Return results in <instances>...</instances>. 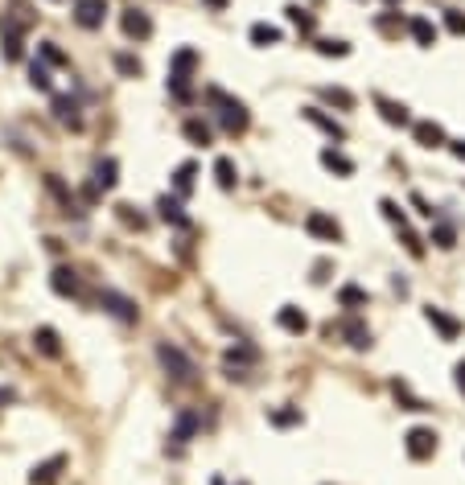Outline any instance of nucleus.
<instances>
[{"label": "nucleus", "instance_id": "7c9ffc66", "mask_svg": "<svg viewBox=\"0 0 465 485\" xmlns=\"http://www.w3.org/2000/svg\"><path fill=\"white\" fill-rule=\"evenodd\" d=\"M392 391H395V399L404 403V412H428V403H424V399H416V395H412V387H408L404 379H395Z\"/></svg>", "mask_w": 465, "mask_h": 485}, {"label": "nucleus", "instance_id": "5701e85b", "mask_svg": "<svg viewBox=\"0 0 465 485\" xmlns=\"http://www.w3.org/2000/svg\"><path fill=\"white\" fill-rule=\"evenodd\" d=\"M408 33H412V37H416V46H424V49H433V46H437V37H441V33H437V25L428 21V17H416V21L408 25Z\"/></svg>", "mask_w": 465, "mask_h": 485}, {"label": "nucleus", "instance_id": "37998d69", "mask_svg": "<svg viewBox=\"0 0 465 485\" xmlns=\"http://www.w3.org/2000/svg\"><path fill=\"white\" fill-rule=\"evenodd\" d=\"M29 82H33L37 91H49V70H46V62H33V66H29Z\"/></svg>", "mask_w": 465, "mask_h": 485}, {"label": "nucleus", "instance_id": "f704fd0d", "mask_svg": "<svg viewBox=\"0 0 465 485\" xmlns=\"http://www.w3.org/2000/svg\"><path fill=\"white\" fill-rule=\"evenodd\" d=\"M321 99H325V103H334V107H342V111L354 107V95H350L346 87H321Z\"/></svg>", "mask_w": 465, "mask_h": 485}, {"label": "nucleus", "instance_id": "a211bd4d", "mask_svg": "<svg viewBox=\"0 0 465 485\" xmlns=\"http://www.w3.org/2000/svg\"><path fill=\"white\" fill-rule=\"evenodd\" d=\"M62 469H66V457L58 453V457H49V461H42V465H37V469L29 473V481H33V485H54Z\"/></svg>", "mask_w": 465, "mask_h": 485}, {"label": "nucleus", "instance_id": "aec40b11", "mask_svg": "<svg viewBox=\"0 0 465 485\" xmlns=\"http://www.w3.org/2000/svg\"><path fill=\"white\" fill-rule=\"evenodd\" d=\"M321 165L330 173H338V177H350V173H354V161H350L346 152H338V148H321Z\"/></svg>", "mask_w": 465, "mask_h": 485}, {"label": "nucleus", "instance_id": "09e8293b", "mask_svg": "<svg viewBox=\"0 0 465 485\" xmlns=\"http://www.w3.org/2000/svg\"><path fill=\"white\" fill-rule=\"evenodd\" d=\"M412 206H416V214H424V219H433V206H428V202H424L420 194H412Z\"/></svg>", "mask_w": 465, "mask_h": 485}, {"label": "nucleus", "instance_id": "b1692460", "mask_svg": "<svg viewBox=\"0 0 465 485\" xmlns=\"http://www.w3.org/2000/svg\"><path fill=\"white\" fill-rule=\"evenodd\" d=\"M33 345H37L46 358H62V341H58V329H49V325H42V329L33 333Z\"/></svg>", "mask_w": 465, "mask_h": 485}, {"label": "nucleus", "instance_id": "2f4dec72", "mask_svg": "<svg viewBox=\"0 0 465 485\" xmlns=\"http://www.w3.org/2000/svg\"><path fill=\"white\" fill-rule=\"evenodd\" d=\"M157 214L165 222H173V226H186V222H190L181 214V202H177V197H157Z\"/></svg>", "mask_w": 465, "mask_h": 485}, {"label": "nucleus", "instance_id": "72a5a7b5", "mask_svg": "<svg viewBox=\"0 0 465 485\" xmlns=\"http://www.w3.org/2000/svg\"><path fill=\"white\" fill-rule=\"evenodd\" d=\"M46 190H49V194H54V197H58V206H62V210L71 214V210H74V194H71V190H66V185H62V181H58V177H54V173H49V177H46Z\"/></svg>", "mask_w": 465, "mask_h": 485}, {"label": "nucleus", "instance_id": "f3484780", "mask_svg": "<svg viewBox=\"0 0 465 485\" xmlns=\"http://www.w3.org/2000/svg\"><path fill=\"white\" fill-rule=\"evenodd\" d=\"M305 120L313 123V128H321L325 136H334V140H346V128H342L338 120H334V116H325L321 107H305Z\"/></svg>", "mask_w": 465, "mask_h": 485}, {"label": "nucleus", "instance_id": "a18cd8bd", "mask_svg": "<svg viewBox=\"0 0 465 485\" xmlns=\"http://www.w3.org/2000/svg\"><path fill=\"white\" fill-rule=\"evenodd\" d=\"M445 29H449V33H457V37H465V13L445 8Z\"/></svg>", "mask_w": 465, "mask_h": 485}, {"label": "nucleus", "instance_id": "9b49d317", "mask_svg": "<svg viewBox=\"0 0 465 485\" xmlns=\"http://www.w3.org/2000/svg\"><path fill=\"white\" fill-rule=\"evenodd\" d=\"M107 17V0H74V21L83 29H99Z\"/></svg>", "mask_w": 465, "mask_h": 485}, {"label": "nucleus", "instance_id": "ea45409f", "mask_svg": "<svg viewBox=\"0 0 465 485\" xmlns=\"http://www.w3.org/2000/svg\"><path fill=\"white\" fill-rule=\"evenodd\" d=\"M4 58H8V62H17V58H21V33H17V29H4Z\"/></svg>", "mask_w": 465, "mask_h": 485}, {"label": "nucleus", "instance_id": "603ef678", "mask_svg": "<svg viewBox=\"0 0 465 485\" xmlns=\"http://www.w3.org/2000/svg\"><path fill=\"white\" fill-rule=\"evenodd\" d=\"M206 4H210V8H222V4H227V0H206Z\"/></svg>", "mask_w": 465, "mask_h": 485}, {"label": "nucleus", "instance_id": "79ce46f5", "mask_svg": "<svg viewBox=\"0 0 465 485\" xmlns=\"http://www.w3.org/2000/svg\"><path fill=\"white\" fill-rule=\"evenodd\" d=\"M42 62H49V66H71V58L54 46V42H46V46H42Z\"/></svg>", "mask_w": 465, "mask_h": 485}, {"label": "nucleus", "instance_id": "4468645a", "mask_svg": "<svg viewBox=\"0 0 465 485\" xmlns=\"http://www.w3.org/2000/svg\"><path fill=\"white\" fill-rule=\"evenodd\" d=\"M120 181V165H116V156H99L95 169H91V185L95 190H111Z\"/></svg>", "mask_w": 465, "mask_h": 485}, {"label": "nucleus", "instance_id": "9d476101", "mask_svg": "<svg viewBox=\"0 0 465 485\" xmlns=\"http://www.w3.org/2000/svg\"><path fill=\"white\" fill-rule=\"evenodd\" d=\"M424 321H428V325H433L445 341H457V338H461V329H465L461 321H457V317H449L441 305H428V309H424Z\"/></svg>", "mask_w": 465, "mask_h": 485}, {"label": "nucleus", "instance_id": "cd10ccee", "mask_svg": "<svg viewBox=\"0 0 465 485\" xmlns=\"http://www.w3.org/2000/svg\"><path fill=\"white\" fill-rule=\"evenodd\" d=\"M284 13H289V21L296 25V33H305V37H313V33H318V21H313V13H309V8H301V4H289Z\"/></svg>", "mask_w": 465, "mask_h": 485}, {"label": "nucleus", "instance_id": "a19ab883", "mask_svg": "<svg viewBox=\"0 0 465 485\" xmlns=\"http://www.w3.org/2000/svg\"><path fill=\"white\" fill-rule=\"evenodd\" d=\"M318 54H325V58H346V54H350V46H346V42H338V37H334V42H330V37H321V42H318Z\"/></svg>", "mask_w": 465, "mask_h": 485}, {"label": "nucleus", "instance_id": "49530a36", "mask_svg": "<svg viewBox=\"0 0 465 485\" xmlns=\"http://www.w3.org/2000/svg\"><path fill=\"white\" fill-rule=\"evenodd\" d=\"M272 424H276V428H293V424H301V412H296V407H289V412H272Z\"/></svg>", "mask_w": 465, "mask_h": 485}, {"label": "nucleus", "instance_id": "7ed1b4c3", "mask_svg": "<svg viewBox=\"0 0 465 485\" xmlns=\"http://www.w3.org/2000/svg\"><path fill=\"white\" fill-rule=\"evenodd\" d=\"M198 70V49H177L173 54V62H169V91L181 103L190 99V78H194Z\"/></svg>", "mask_w": 465, "mask_h": 485}, {"label": "nucleus", "instance_id": "6e6552de", "mask_svg": "<svg viewBox=\"0 0 465 485\" xmlns=\"http://www.w3.org/2000/svg\"><path fill=\"white\" fill-rule=\"evenodd\" d=\"M404 453H408L412 461H428V457L437 453V432H433V428H412V432L404 436Z\"/></svg>", "mask_w": 465, "mask_h": 485}, {"label": "nucleus", "instance_id": "dca6fc26", "mask_svg": "<svg viewBox=\"0 0 465 485\" xmlns=\"http://www.w3.org/2000/svg\"><path fill=\"white\" fill-rule=\"evenodd\" d=\"M375 107H379V116L392 123V128H408V123H412L408 107H404V103H395V99H387V95H375Z\"/></svg>", "mask_w": 465, "mask_h": 485}, {"label": "nucleus", "instance_id": "c85d7f7f", "mask_svg": "<svg viewBox=\"0 0 465 485\" xmlns=\"http://www.w3.org/2000/svg\"><path fill=\"white\" fill-rule=\"evenodd\" d=\"M215 181H219V190H235L239 169H235V161H231V156H219V161H215Z\"/></svg>", "mask_w": 465, "mask_h": 485}, {"label": "nucleus", "instance_id": "3c124183", "mask_svg": "<svg viewBox=\"0 0 465 485\" xmlns=\"http://www.w3.org/2000/svg\"><path fill=\"white\" fill-rule=\"evenodd\" d=\"M449 148H453V156H457V161H465V140H453Z\"/></svg>", "mask_w": 465, "mask_h": 485}, {"label": "nucleus", "instance_id": "4be33fe9", "mask_svg": "<svg viewBox=\"0 0 465 485\" xmlns=\"http://www.w3.org/2000/svg\"><path fill=\"white\" fill-rule=\"evenodd\" d=\"M338 305H342L346 313L367 309V288H358V284H342V288H338Z\"/></svg>", "mask_w": 465, "mask_h": 485}, {"label": "nucleus", "instance_id": "c756f323", "mask_svg": "<svg viewBox=\"0 0 465 485\" xmlns=\"http://www.w3.org/2000/svg\"><path fill=\"white\" fill-rule=\"evenodd\" d=\"M247 37H251V46H276V42H280V29L268 21H255L247 29Z\"/></svg>", "mask_w": 465, "mask_h": 485}, {"label": "nucleus", "instance_id": "f8f14e48", "mask_svg": "<svg viewBox=\"0 0 465 485\" xmlns=\"http://www.w3.org/2000/svg\"><path fill=\"white\" fill-rule=\"evenodd\" d=\"M49 288L58 292V296H83V280H78V271L74 267H54L49 271Z\"/></svg>", "mask_w": 465, "mask_h": 485}, {"label": "nucleus", "instance_id": "473e14b6", "mask_svg": "<svg viewBox=\"0 0 465 485\" xmlns=\"http://www.w3.org/2000/svg\"><path fill=\"white\" fill-rule=\"evenodd\" d=\"M194 177H198V165L194 161H186V165H177V173H173V190L186 197L190 190H194Z\"/></svg>", "mask_w": 465, "mask_h": 485}, {"label": "nucleus", "instance_id": "c03bdc74", "mask_svg": "<svg viewBox=\"0 0 465 485\" xmlns=\"http://www.w3.org/2000/svg\"><path fill=\"white\" fill-rule=\"evenodd\" d=\"M116 214H120V222L123 226H136V231H145L148 222H145V214H136L132 206H116Z\"/></svg>", "mask_w": 465, "mask_h": 485}, {"label": "nucleus", "instance_id": "a878e982", "mask_svg": "<svg viewBox=\"0 0 465 485\" xmlns=\"http://www.w3.org/2000/svg\"><path fill=\"white\" fill-rule=\"evenodd\" d=\"M375 29H379L383 37H399V33H404V17H399L395 8H383V13H375Z\"/></svg>", "mask_w": 465, "mask_h": 485}, {"label": "nucleus", "instance_id": "412c9836", "mask_svg": "<svg viewBox=\"0 0 465 485\" xmlns=\"http://www.w3.org/2000/svg\"><path fill=\"white\" fill-rule=\"evenodd\" d=\"M181 136H186L190 145H198V148H206L210 140H215V132H210V123L206 120H186L181 123Z\"/></svg>", "mask_w": 465, "mask_h": 485}, {"label": "nucleus", "instance_id": "423d86ee", "mask_svg": "<svg viewBox=\"0 0 465 485\" xmlns=\"http://www.w3.org/2000/svg\"><path fill=\"white\" fill-rule=\"evenodd\" d=\"M325 333H330V338L338 333L350 350H370V329L358 321V317H346V321H338V325H325Z\"/></svg>", "mask_w": 465, "mask_h": 485}, {"label": "nucleus", "instance_id": "393cba45", "mask_svg": "<svg viewBox=\"0 0 465 485\" xmlns=\"http://www.w3.org/2000/svg\"><path fill=\"white\" fill-rule=\"evenodd\" d=\"M54 120L66 123V128H83V120H78V103H74V99H66V95L54 99Z\"/></svg>", "mask_w": 465, "mask_h": 485}, {"label": "nucleus", "instance_id": "bb28decb", "mask_svg": "<svg viewBox=\"0 0 465 485\" xmlns=\"http://www.w3.org/2000/svg\"><path fill=\"white\" fill-rule=\"evenodd\" d=\"M428 242H437L441 251H453V247H457V226H453V222H433Z\"/></svg>", "mask_w": 465, "mask_h": 485}, {"label": "nucleus", "instance_id": "de8ad7c7", "mask_svg": "<svg viewBox=\"0 0 465 485\" xmlns=\"http://www.w3.org/2000/svg\"><path fill=\"white\" fill-rule=\"evenodd\" d=\"M453 383H457V391L465 395V358H461L457 366H453Z\"/></svg>", "mask_w": 465, "mask_h": 485}, {"label": "nucleus", "instance_id": "ddd939ff", "mask_svg": "<svg viewBox=\"0 0 465 485\" xmlns=\"http://www.w3.org/2000/svg\"><path fill=\"white\" fill-rule=\"evenodd\" d=\"M412 136H416V145L420 148H441V145H449L445 140V128L437 120H420V123H412Z\"/></svg>", "mask_w": 465, "mask_h": 485}, {"label": "nucleus", "instance_id": "f257e3e1", "mask_svg": "<svg viewBox=\"0 0 465 485\" xmlns=\"http://www.w3.org/2000/svg\"><path fill=\"white\" fill-rule=\"evenodd\" d=\"M157 362H161V370L169 374L173 383H181V387H190V383L198 379L194 358H190L181 345H173V341H161V345H157Z\"/></svg>", "mask_w": 465, "mask_h": 485}, {"label": "nucleus", "instance_id": "39448f33", "mask_svg": "<svg viewBox=\"0 0 465 485\" xmlns=\"http://www.w3.org/2000/svg\"><path fill=\"white\" fill-rule=\"evenodd\" d=\"M305 231L318 242H342V222L334 214H325V210H309L305 214Z\"/></svg>", "mask_w": 465, "mask_h": 485}, {"label": "nucleus", "instance_id": "6ab92c4d", "mask_svg": "<svg viewBox=\"0 0 465 485\" xmlns=\"http://www.w3.org/2000/svg\"><path fill=\"white\" fill-rule=\"evenodd\" d=\"M37 21V13H33V4L29 0H8V29H29V25Z\"/></svg>", "mask_w": 465, "mask_h": 485}, {"label": "nucleus", "instance_id": "2eb2a0df", "mask_svg": "<svg viewBox=\"0 0 465 485\" xmlns=\"http://www.w3.org/2000/svg\"><path fill=\"white\" fill-rule=\"evenodd\" d=\"M276 325H280L284 333H293V338H301V333L309 329V317L301 313L296 305H280V313H276Z\"/></svg>", "mask_w": 465, "mask_h": 485}, {"label": "nucleus", "instance_id": "20e7f679", "mask_svg": "<svg viewBox=\"0 0 465 485\" xmlns=\"http://www.w3.org/2000/svg\"><path fill=\"white\" fill-rule=\"evenodd\" d=\"M99 309H103V313H111L116 321H123V325H136V321H140L136 300H132V296H123V292H116V288L99 292Z\"/></svg>", "mask_w": 465, "mask_h": 485}, {"label": "nucleus", "instance_id": "4c0bfd02", "mask_svg": "<svg viewBox=\"0 0 465 485\" xmlns=\"http://www.w3.org/2000/svg\"><path fill=\"white\" fill-rule=\"evenodd\" d=\"M399 239H404V247H408L412 259H424V239H420L412 226H399Z\"/></svg>", "mask_w": 465, "mask_h": 485}, {"label": "nucleus", "instance_id": "58836bf2", "mask_svg": "<svg viewBox=\"0 0 465 485\" xmlns=\"http://www.w3.org/2000/svg\"><path fill=\"white\" fill-rule=\"evenodd\" d=\"M379 210H383V219L392 222L395 231H399V226H408V219H404V210H399V206H395L392 197H383V202H379Z\"/></svg>", "mask_w": 465, "mask_h": 485}, {"label": "nucleus", "instance_id": "8fccbe9b", "mask_svg": "<svg viewBox=\"0 0 465 485\" xmlns=\"http://www.w3.org/2000/svg\"><path fill=\"white\" fill-rule=\"evenodd\" d=\"M313 280H318V284H321V280H330V264H325V259L313 267Z\"/></svg>", "mask_w": 465, "mask_h": 485}, {"label": "nucleus", "instance_id": "c9c22d12", "mask_svg": "<svg viewBox=\"0 0 465 485\" xmlns=\"http://www.w3.org/2000/svg\"><path fill=\"white\" fill-rule=\"evenodd\" d=\"M194 432H198V412H186L181 419H177V428H173V440H177V444H186Z\"/></svg>", "mask_w": 465, "mask_h": 485}, {"label": "nucleus", "instance_id": "0eeeda50", "mask_svg": "<svg viewBox=\"0 0 465 485\" xmlns=\"http://www.w3.org/2000/svg\"><path fill=\"white\" fill-rule=\"evenodd\" d=\"M120 29H123L128 42H148V37H152V17H148L145 8H123Z\"/></svg>", "mask_w": 465, "mask_h": 485}, {"label": "nucleus", "instance_id": "e433bc0d", "mask_svg": "<svg viewBox=\"0 0 465 485\" xmlns=\"http://www.w3.org/2000/svg\"><path fill=\"white\" fill-rule=\"evenodd\" d=\"M116 70H120L123 78H140L145 66H140V58H132V54H116Z\"/></svg>", "mask_w": 465, "mask_h": 485}, {"label": "nucleus", "instance_id": "1a4fd4ad", "mask_svg": "<svg viewBox=\"0 0 465 485\" xmlns=\"http://www.w3.org/2000/svg\"><path fill=\"white\" fill-rule=\"evenodd\" d=\"M260 362V354L251 350V345H231L227 354H222V366H227V374L231 379H247V366Z\"/></svg>", "mask_w": 465, "mask_h": 485}, {"label": "nucleus", "instance_id": "f03ea898", "mask_svg": "<svg viewBox=\"0 0 465 485\" xmlns=\"http://www.w3.org/2000/svg\"><path fill=\"white\" fill-rule=\"evenodd\" d=\"M206 99L219 107V123L231 132V136H239V132H247V123H251V116H247V107L239 103V99H231V95H222L219 87H210L206 91Z\"/></svg>", "mask_w": 465, "mask_h": 485}, {"label": "nucleus", "instance_id": "864d4df0", "mask_svg": "<svg viewBox=\"0 0 465 485\" xmlns=\"http://www.w3.org/2000/svg\"><path fill=\"white\" fill-rule=\"evenodd\" d=\"M387 4H399V0H387Z\"/></svg>", "mask_w": 465, "mask_h": 485}]
</instances>
